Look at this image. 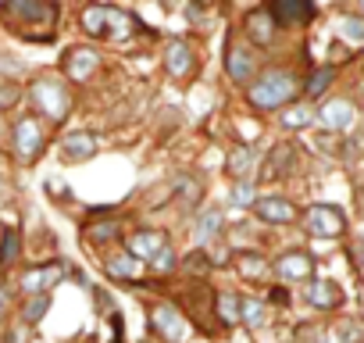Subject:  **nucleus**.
Instances as JSON below:
<instances>
[{"label": "nucleus", "instance_id": "obj_1", "mask_svg": "<svg viewBox=\"0 0 364 343\" xmlns=\"http://www.w3.org/2000/svg\"><path fill=\"white\" fill-rule=\"evenodd\" d=\"M296 93H300V83H296V75H293V72H282V68L261 72V75L250 83V90H247V97H250V104H254L257 111L289 107V100H293Z\"/></svg>", "mask_w": 364, "mask_h": 343}, {"label": "nucleus", "instance_id": "obj_2", "mask_svg": "<svg viewBox=\"0 0 364 343\" xmlns=\"http://www.w3.org/2000/svg\"><path fill=\"white\" fill-rule=\"evenodd\" d=\"M29 97H33V104L50 118V122H61V118H68V107H72V97H68V90H65V83L61 79H50V75H40V79H33L29 83Z\"/></svg>", "mask_w": 364, "mask_h": 343}, {"label": "nucleus", "instance_id": "obj_3", "mask_svg": "<svg viewBox=\"0 0 364 343\" xmlns=\"http://www.w3.org/2000/svg\"><path fill=\"white\" fill-rule=\"evenodd\" d=\"M304 226L311 236H321V240H336L346 233V215L336 208V204H311L307 215H304Z\"/></svg>", "mask_w": 364, "mask_h": 343}, {"label": "nucleus", "instance_id": "obj_4", "mask_svg": "<svg viewBox=\"0 0 364 343\" xmlns=\"http://www.w3.org/2000/svg\"><path fill=\"white\" fill-rule=\"evenodd\" d=\"M11 143H15V157L22 164L36 161L40 150H43V129H40V122L36 118H18L15 129H11Z\"/></svg>", "mask_w": 364, "mask_h": 343}, {"label": "nucleus", "instance_id": "obj_5", "mask_svg": "<svg viewBox=\"0 0 364 343\" xmlns=\"http://www.w3.org/2000/svg\"><path fill=\"white\" fill-rule=\"evenodd\" d=\"M61 275H65L61 261L33 265V268H26V272H22V290H26L29 297H50V290L61 283Z\"/></svg>", "mask_w": 364, "mask_h": 343}, {"label": "nucleus", "instance_id": "obj_6", "mask_svg": "<svg viewBox=\"0 0 364 343\" xmlns=\"http://www.w3.org/2000/svg\"><path fill=\"white\" fill-rule=\"evenodd\" d=\"M254 68H257V54L247 43L225 47V72H229L232 83H254Z\"/></svg>", "mask_w": 364, "mask_h": 343}, {"label": "nucleus", "instance_id": "obj_7", "mask_svg": "<svg viewBox=\"0 0 364 343\" xmlns=\"http://www.w3.org/2000/svg\"><path fill=\"white\" fill-rule=\"evenodd\" d=\"M314 118H318L328 132H343V129H350V125H353L357 107H353L350 100H343V97H332V100H325V104L314 111Z\"/></svg>", "mask_w": 364, "mask_h": 343}, {"label": "nucleus", "instance_id": "obj_8", "mask_svg": "<svg viewBox=\"0 0 364 343\" xmlns=\"http://www.w3.org/2000/svg\"><path fill=\"white\" fill-rule=\"evenodd\" d=\"M164 247H168V236H164L161 229H139V233H132V236L125 240V254H132L136 261H150V258H157Z\"/></svg>", "mask_w": 364, "mask_h": 343}, {"label": "nucleus", "instance_id": "obj_9", "mask_svg": "<svg viewBox=\"0 0 364 343\" xmlns=\"http://www.w3.org/2000/svg\"><path fill=\"white\" fill-rule=\"evenodd\" d=\"M150 325L168 339V343H182L186 339V322H182V315L171 307V304H157L150 311Z\"/></svg>", "mask_w": 364, "mask_h": 343}, {"label": "nucleus", "instance_id": "obj_10", "mask_svg": "<svg viewBox=\"0 0 364 343\" xmlns=\"http://www.w3.org/2000/svg\"><path fill=\"white\" fill-rule=\"evenodd\" d=\"M254 215H257L261 222H268V226H289V222L296 218V208H293L286 197L272 194V197H257Z\"/></svg>", "mask_w": 364, "mask_h": 343}, {"label": "nucleus", "instance_id": "obj_11", "mask_svg": "<svg viewBox=\"0 0 364 343\" xmlns=\"http://www.w3.org/2000/svg\"><path fill=\"white\" fill-rule=\"evenodd\" d=\"M275 275L289 279V283H304L314 275V258L307 250H286L279 261H275Z\"/></svg>", "mask_w": 364, "mask_h": 343}, {"label": "nucleus", "instance_id": "obj_12", "mask_svg": "<svg viewBox=\"0 0 364 343\" xmlns=\"http://www.w3.org/2000/svg\"><path fill=\"white\" fill-rule=\"evenodd\" d=\"M193 65H197V58H193V47H190L186 40H171V43H168V51H164V68H168L171 79L190 75Z\"/></svg>", "mask_w": 364, "mask_h": 343}, {"label": "nucleus", "instance_id": "obj_13", "mask_svg": "<svg viewBox=\"0 0 364 343\" xmlns=\"http://www.w3.org/2000/svg\"><path fill=\"white\" fill-rule=\"evenodd\" d=\"M97 150H100V143H97V136L86 132V129L68 132V136L61 139V157H65V161H90Z\"/></svg>", "mask_w": 364, "mask_h": 343}, {"label": "nucleus", "instance_id": "obj_14", "mask_svg": "<svg viewBox=\"0 0 364 343\" xmlns=\"http://www.w3.org/2000/svg\"><path fill=\"white\" fill-rule=\"evenodd\" d=\"M254 164H257V150H254L250 143L232 147V150H229V157H225V172H229V176H232L236 183H247V179H250Z\"/></svg>", "mask_w": 364, "mask_h": 343}, {"label": "nucleus", "instance_id": "obj_15", "mask_svg": "<svg viewBox=\"0 0 364 343\" xmlns=\"http://www.w3.org/2000/svg\"><path fill=\"white\" fill-rule=\"evenodd\" d=\"M65 72H68V79H72V83H86V79L97 72V54H93V51H86V47L68 51V58H65Z\"/></svg>", "mask_w": 364, "mask_h": 343}, {"label": "nucleus", "instance_id": "obj_16", "mask_svg": "<svg viewBox=\"0 0 364 343\" xmlns=\"http://www.w3.org/2000/svg\"><path fill=\"white\" fill-rule=\"evenodd\" d=\"M304 297H307V304H314V307H321V311H332V307H339V304H343L339 286H336V283H328V279H314V283L304 290Z\"/></svg>", "mask_w": 364, "mask_h": 343}, {"label": "nucleus", "instance_id": "obj_17", "mask_svg": "<svg viewBox=\"0 0 364 343\" xmlns=\"http://www.w3.org/2000/svg\"><path fill=\"white\" fill-rule=\"evenodd\" d=\"M268 11H272V19H275L279 26H293V22L314 19V8L304 4V0H279V4H272Z\"/></svg>", "mask_w": 364, "mask_h": 343}, {"label": "nucleus", "instance_id": "obj_18", "mask_svg": "<svg viewBox=\"0 0 364 343\" xmlns=\"http://www.w3.org/2000/svg\"><path fill=\"white\" fill-rule=\"evenodd\" d=\"M275 29H279V22L272 19V11H268V8H257V11H250V15H247V33H250V40H257L261 47L275 40Z\"/></svg>", "mask_w": 364, "mask_h": 343}, {"label": "nucleus", "instance_id": "obj_19", "mask_svg": "<svg viewBox=\"0 0 364 343\" xmlns=\"http://www.w3.org/2000/svg\"><path fill=\"white\" fill-rule=\"evenodd\" d=\"M4 11H8V15H15V19H22V22H47V19H54V15H58V8L40 4V0H11V4H8Z\"/></svg>", "mask_w": 364, "mask_h": 343}, {"label": "nucleus", "instance_id": "obj_20", "mask_svg": "<svg viewBox=\"0 0 364 343\" xmlns=\"http://www.w3.org/2000/svg\"><path fill=\"white\" fill-rule=\"evenodd\" d=\"M222 229H225V215H222V208H208L200 218H197V243L200 247H208L211 240H218L222 236Z\"/></svg>", "mask_w": 364, "mask_h": 343}, {"label": "nucleus", "instance_id": "obj_21", "mask_svg": "<svg viewBox=\"0 0 364 343\" xmlns=\"http://www.w3.org/2000/svg\"><path fill=\"white\" fill-rule=\"evenodd\" d=\"M79 26L86 29V36L104 40V36H107V8H104V4H90V8H82Z\"/></svg>", "mask_w": 364, "mask_h": 343}, {"label": "nucleus", "instance_id": "obj_22", "mask_svg": "<svg viewBox=\"0 0 364 343\" xmlns=\"http://www.w3.org/2000/svg\"><path fill=\"white\" fill-rule=\"evenodd\" d=\"M104 272H107V275H114V279H136V275L143 272V265H139L132 254H125V250H122V254H111V258L104 261Z\"/></svg>", "mask_w": 364, "mask_h": 343}, {"label": "nucleus", "instance_id": "obj_23", "mask_svg": "<svg viewBox=\"0 0 364 343\" xmlns=\"http://www.w3.org/2000/svg\"><path fill=\"white\" fill-rule=\"evenodd\" d=\"M293 164V147L289 143H279L272 154H268V161H264V179H275V176H282V172Z\"/></svg>", "mask_w": 364, "mask_h": 343}, {"label": "nucleus", "instance_id": "obj_24", "mask_svg": "<svg viewBox=\"0 0 364 343\" xmlns=\"http://www.w3.org/2000/svg\"><path fill=\"white\" fill-rule=\"evenodd\" d=\"M215 311H218V318L232 329V325H240V315H243V297H236V293H218Z\"/></svg>", "mask_w": 364, "mask_h": 343}, {"label": "nucleus", "instance_id": "obj_25", "mask_svg": "<svg viewBox=\"0 0 364 343\" xmlns=\"http://www.w3.org/2000/svg\"><path fill=\"white\" fill-rule=\"evenodd\" d=\"M132 15L129 11H122V8H107V36H114V40H125L129 33H132Z\"/></svg>", "mask_w": 364, "mask_h": 343}, {"label": "nucleus", "instance_id": "obj_26", "mask_svg": "<svg viewBox=\"0 0 364 343\" xmlns=\"http://www.w3.org/2000/svg\"><path fill=\"white\" fill-rule=\"evenodd\" d=\"M240 322L247 325V329H264L268 325V304H261V300H243V315H240Z\"/></svg>", "mask_w": 364, "mask_h": 343}, {"label": "nucleus", "instance_id": "obj_27", "mask_svg": "<svg viewBox=\"0 0 364 343\" xmlns=\"http://www.w3.org/2000/svg\"><path fill=\"white\" fill-rule=\"evenodd\" d=\"M47 311H50V297H26V304H22V325H40Z\"/></svg>", "mask_w": 364, "mask_h": 343}, {"label": "nucleus", "instance_id": "obj_28", "mask_svg": "<svg viewBox=\"0 0 364 343\" xmlns=\"http://www.w3.org/2000/svg\"><path fill=\"white\" fill-rule=\"evenodd\" d=\"M314 122V111L307 107V104H289L286 111H282V125L286 129H307Z\"/></svg>", "mask_w": 364, "mask_h": 343}, {"label": "nucleus", "instance_id": "obj_29", "mask_svg": "<svg viewBox=\"0 0 364 343\" xmlns=\"http://www.w3.org/2000/svg\"><path fill=\"white\" fill-rule=\"evenodd\" d=\"M229 204L232 208H254L257 204V183H232V190H229Z\"/></svg>", "mask_w": 364, "mask_h": 343}, {"label": "nucleus", "instance_id": "obj_30", "mask_svg": "<svg viewBox=\"0 0 364 343\" xmlns=\"http://www.w3.org/2000/svg\"><path fill=\"white\" fill-rule=\"evenodd\" d=\"M22 254V236L18 229H4V240H0V265H15Z\"/></svg>", "mask_w": 364, "mask_h": 343}, {"label": "nucleus", "instance_id": "obj_31", "mask_svg": "<svg viewBox=\"0 0 364 343\" xmlns=\"http://www.w3.org/2000/svg\"><path fill=\"white\" fill-rule=\"evenodd\" d=\"M332 79H336V72H332V68H314V72H311V79H307V86H304V93L314 100V97H321V93L332 86Z\"/></svg>", "mask_w": 364, "mask_h": 343}, {"label": "nucleus", "instance_id": "obj_32", "mask_svg": "<svg viewBox=\"0 0 364 343\" xmlns=\"http://www.w3.org/2000/svg\"><path fill=\"white\" fill-rule=\"evenodd\" d=\"M86 240L97 243V247L118 240V222H97V226H90V229H86Z\"/></svg>", "mask_w": 364, "mask_h": 343}, {"label": "nucleus", "instance_id": "obj_33", "mask_svg": "<svg viewBox=\"0 0 364 343\" xmlns=\"http://www.w3.org/2000/svg\"><path fill=\"white\" fill-rule=\"evenodd\" d=\"M236 268H240L247 279H261V275L268 272V265H264L257 254H240V258H236Z\"/></svg>", "mask_w": 364, "mask_h": 343}, {"label": "nucleus", "instance_id": "obj_34", "mask_svg": "<svg viewBox=\"0 0 364 343\" xmlns=\"http://www.w3.org/2000/svg\"><path fill=\"white\" fill-rule=\"evenodd\" d=\"M339 33H343L346 40H353V43H364V19L343 15V19H339Z\"/></svg>", "mask_w": 364, "mask_h": 343}, {"label": "nucleus", "instance_id": "obj_35", "mask_svg": "<svg viewBox=\"0 0 364 343\" xmlns=\"http://www.w3.org/2000/svg\"><path fill=\"white\" fill-rule=\"evenodd\" d=\"M186 272H190V275H208V272H211V258L197 247L193 254H186Z\"/></svg>", "mask_w": 364, "mask_h": 343}, {"label": "nucleus", "instance_id": "obj_36", "mask_svg": "<svg viewBox=\"0 0 364 343\" xmlns=\"http://www.w3.org/2000/svg\"><path fill=\"white\" fill-rule=\"evenodd\" d=\"M175 265H178V258H175V250H171V247H164L157 258H150V268H154L157 275H168Z\"/></svg>", "mask_w": 364, "mask_h": 343}, {"label": "nucleus", "instance_id": "obj_37", "mask_svg": "<svg viewBox=\"0 0 364 343\" xmlns=\"http://www.w3.org/2000/svg\"><path fill=\"white\" fill-rule=\"evenodd\" d=\"M18 97H22V90H18L15 83H4V79H0V111L15 107V104H18Z\"/></svg>", "mask_w": 364, "mask_h": 343}, {"label": "nucleus", "instance_id": "obj_38", "mask_svg": "<svg viewBox=\"0 0 364 343\" xmlns=\"http://www.w3.org/2000/svg\"><path fill=\"white\" fill-rule=\"evenodd\" d=\"M197 190H200V186H197L193 179H182V183H178V197H182V208H190V204H193Z\"/></svg>", "mask_w": 364, "mask_h": 343}, {"label": "nucleus", "instance_id": "obj_39", "mask_svg": "<svg viewBox=\"0 0 364 343\" xmlns=\"http://www.w3.org/2000/svg\"><path fill=\"white\" fill-rule=\"evenodd\" d=\"M360 332H364V325H353V322H350V325H346L339 336H343L346 343H353V339H360Z\"/></svg>", "mask_w": 364, "mask_h": 343}, {"label": "nucleus", "instance_id": "obj_40", "mask_svg": "<svg viewBox=\"0 0 364 343\" xmlns=\"http://www.w3.org/2000/svg\"><path fill=\"white\" fill-rule=\"evenodd\" d=\"M0 72H11V75H15V72H22V65L11 61V54H4V58H0Z\"/></svg>", "mask_w": 364, "mask_h": 343}, {"label": "nucleus", "instance_id": "obj_41", "mask_svg": "<svg viewBox=\"0 0 364 343\" xmlns=\"http://www.w3.org/2000/svg\"><path fill=\"white\" fill-rule=\"evenodd\" d=\"M26 329H29V325H18V329H11V332H8V343H22V339H26Z\"/></svg>", "mask_w": 364, "mask_h": 343}, {"label": "nucleus", "instance_id": "obj_42", "mask_svg": "<svg viewBox=\"0 0 364 343\" xmlns=\"http://www.w3.org/2000/svg\"><path fill=\"white\" fill-rule=\"evenodd\" d=\"M4 311H8V293L0 290V315H4Z\"/></svg>", "mask_w": 364, "mask_h": 343}, {"label": "nucleus", "instance_id": "obj_43", "mask_svg": "<svg viewBox=\"0 0 364 343\" xmlns=\"http://www.w3.org/2000/svg\"><path fill=\"white\" fill-rule=\"evenodd\" d=\"M360 15H364V4H360Z\"/></svg>", "mask_w": 364, "mask_h": 343}]
</instances>
